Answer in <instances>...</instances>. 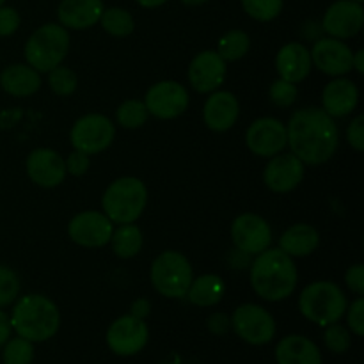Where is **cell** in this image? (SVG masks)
I'll use <instances>...</instances> for the list:
<instances>
[{
	"label": "cell",
	"mask_w": 364,
	"mask_h": 364,
	"mask_svg": "<svg viewBox=\"0 0 364 364\" xmlns=\"http://www.w3.org/2000/svg\"><path fill=\"white\" fill-rule=\"evenodd\" d=\"M287 137L291 153L308 166L329 162L340 146L334 117L322 107H306L294 112L287 124Z\"/></svg>",
	"instance_id": "1"
},
{
	"label": "cell",
	"mask_w": 364,
	"mask_h": 364,
	"mask_svg": "<svg viewBox=\"0 0 364 364\" xmlns=\"http://www.w3.org/2000/svg\"><path fill=\"white\" fill-rule=\"evenodd\" d=\"M299 272L294 258L277 249H265L256 255L251 265V287L259 299L279 302L290 297L297 288Z\"/></svg>",
	"instance_id": "2"
},
{
	"label": "cell",
	"mask_w": 364,
	"mask_h": 364,
	"mask_svg": "<svg viewBox=\"0 0 364 364\" xmlns=\"http://www.w3.org/2000/svg\"><path fill=\"white\" fill-rule=\"evenodd\" d=\"M11 327L20 338L41 343L57 334L60 326L59 308L41 294L23 295L11 311Z\"/></svg>",
	"instance_id": "3"
},
{
	"label": "cell",
	"mask_w": 364,
	"mask_h": 364,
	"mask_svg": "<svg viewBox=\"0 0 364 364\" xmlns=\"http://www.w3.org/2000/svg\"><path fill=\"white\" fill-rule=\"evenodd\" d=\"M148 205V188L135 176H123L107 187L102 198L103 213L112 224H132L144 213Z\"/></svg>",
	"instance_id": "4"
},
{
	"label": "cell",
	"mask_w": 364,
	"mask_h": 364,
	"mask_svg": "<svg viewBox=\"0 0 364 364\" xmlns=\"http://www.w3.org/2000/svg\"><path fill=\"white\" fill-rule=\"evenodd\" d=\"M347 295L333 281H315L302 290L299 309L302 316L320 327L340 322L347 311Z\"/></svg>",
	"instance_id": "5"
},
{
	"label": "cell",
	"mask_w": 364,
	"mask_h": 364,
	"mask_svg": "<svg viewBox=\"0 0 364 364\" xmlns=\"http://www.w3.org/2000/svg\"><path fill=\"white\" fill-rule=\"evenodd\" d=\"M70 50V34L60 23H45L25 43V60L38 73H48L63 64Z\"/></svg>",
	"instance_id": "6"
},
{
	"label": "cell",
	"mask_w": 364,
	"mask_h": 364,
	"mask_svg": "<svg viewBox=\"0 0 364 364\" xmlns=\"http://www.w3.org/2000/svg\"><path fill=\"white\" fill-rule=\"evenodd\" d=\"M149 277L153 288L162 297L185 299L194 279V272L187 256L178 251H164L153 259Z\"/></svg>",
	"instance_id": "7"
},
{
	"label": "cell",
	"mask_w": 364,
	"mask_h": 364,
	"mask_svg": "<svg viewBox=\"0 0 364 364\" xmlns=\"http://www.w3.org/2000/svg\"><path fill=\"white\" fill-rule=\"evenodd\" d=\"M116 137V127L103 114H85L75 121L70 132L71 146L87 155L105 151Z\"/></svg>",
	"instance_id": "8"
},
{
	"label": "cell",
	"mask_w": 364,
	"mask_h": 364,
	"mask_svg": "<svg viewBox=\"0 0 364 364\" xmlns=\"http://www.w3.org/2000/svg\"><path fill=\"white\" fill-rule=\"evenodd\" d=\"M231 329L245 343L267 345L276 336V320L258 304H242L231 315Z\"/></svg>",
	"instance_id": "9"
},
{
	"label": "cell",
	"mask_w": 364,
	"mask_h": 364,
	"mask_svg": "<svg viewBox=\"0 0 364 364\" xmlns=\"http://www.w3.org/2000/svg\"><path fill=\"white\" fill-rule=\"evenodd\" d=\"M231 240L238 252L256 256L272 244V228L256 213H242L231 223Z\"/></svg>",
	"instance_id": "10"
},
{
	"label": "cell",
	"mask_w": 364,
	"mask_h": 364,
	"mask_svg": "<svg viewBox=\"0 0 364 364\" xmlns=\"http://www.w3.org/2000/svg\"><path fill=\"white\" fill-rule=\"evenodd\" d=\"M149 340L148 323L134 315H123L110 323L107 331V345L116 355H135Z\"/></svg>",
	"instance_id": "11"
},
{
	"label": "cell",
	"mask_w": 364,
	"mask_h": 364,
	"mask_svg": "<svg viewBox=\"0 0 364 364\" xmlns=\"http://www.w3.org/2000/svg\"><path fill=\"white\" fill-rule=\"evenodd\" d=\"M114 224L103 212L85 210L77 213L68 224V235L77 245L85 249L103 247L110 242Z\"/></svg>",
	"instance_id": "12"
},
{
	"label": "cell",
	"mask_w": 364,
	"mask_h": 364,
	"mask_svg": "<svg viewBox=\"0 0 364 364\" xmlns=\"http://www.w3.org/2000/svg\"><path fill=\"white\" fill-rule=\"evenodd\" d=\"M144 105L149 116H155L159 119H176L187 110L188 92L180 82H156L146 92Z\"/></svg>",
	"instance_id": "13"
},
{
	"label": "cell",
	"mask_w": 364,
	"mask_h": 364,
	"mask_svg": "<svg viewBox=\"0 0 364 364\" xmlns=\"http://www.w3.org/2000/svg\"><path fill=\"white\" fill-rule=\"evenodd\" d=\"M245 144L256 156L272 159L288 146L287 124L276 117H259L245 132Z\"/></svg>",
	"instance_id": "14"
},
{
	"label": "cell",
	"mask_w": 364,
	"mask_h": 364,
	"mask_svg": "<svg viewBox=\"0 0 364 364\" xmlns=\"http://www.w3.org/2000/svg\"><path fill=\"white\" fill-rule=\"evenodd\" d=\"M364 23L363 4L354 0H338L327 7L322 18L323 31L329 38L348 39L361 32Z\"/></svg>",
	"instance_id": "15"
},
{
	"label": "cell",
	"mask_w": 364,
	"mask_h": 364,
	"mask_svg": "<svg viewBox=\"0 0 364 364\" xmlns=\"http://www.w3.org/2000/svg\"><path fill=\"white\" fill-rule=\"evenodd\" d=\"M32 183L43 188H55L66 180V162L63 156L50 148L32 149L25 162Z\"/></svg>",
	"instance_id": "16"
},
{
	"label": "cell",
	"mask_w": 364,
	"mask_h": 364,
	"mask_svg": "<svg viewBox=\"0 0 364 364\" xmlns=\"http://www.w3.org/2000/svg\"><path fill=\"white\" fill-rule=\"evenodd\" d=\"M313 66L318 68L322 73L331 77H341L352 71V52L350 46L343 43V39L323 38L313 45L309 50Z\"/></svg>",
	"instance_id": "17"
},
{
	"label": "cell",
	"mask_w": 364,
	"mask_h": 364,
	"mask_svg": "<svg viewBox=\"0 0 364 364\" xmlns=\"http://www.w3.org/2000/svg\"><path fill=\"white\" fill-rule=\"evenodd\" d=\"M226 73V60L213 50H205L192 59L188 66V82L194 91L210 95L224 84Z\"/></svg>",
	"instance_id": "18"
},
{
	"label": "cell",
	"mask_w": 364,
	"mask_h": 364,
	"mask_svg": "<svg viewBox=\"0 0 364 364\" xmlns=\"http://www.w3.org/2000/svg\"><path fill=\"white\" fill-rule=\"evenodd\" d=\"M304 166L294 153H279L267 164L263 181L276 194H288L304 180Z\"/></svg>",
	"instance_id": "19"
},
{
	"label": "cell",
	"mask_w": 364,
	"mask_h": 364,
	"mask_svg": "<svg viewBox=\"0 0 364 364\" xmlns=\"http://www.w3.org/2000/svg\"><path fill=\"white\" fill-rule=\"evenodd\" d=\"M240 116V103L230 91L210 92L203 107V121L213 132H228Z\"/></svg>",
	"instance_id": "20"
},
{
	"label": "cell",
	"mask_w": 364,
	"mask_h": 364,
	"mask_svg": "<svg viewBox=\"0 0 364 364\" xmlns=\"http://www.w3.org/2000/svg\"><path fill=\"white\" fill-rule=\"evenodd\" d=\"M103 9V0H63L57 7V18L64 28L85 31L100 23Z\"/></svg>",
	"instance_id": "21"
},
{
	"label": "cell",
	"mask_w": 364,
	"mask_h": 364,
	"mask_svg": "<svg viewBox=\"0 0 364 364\" xmlns=\"http://www.w3.org/2000/svg\"><path fill=\"white\" fill-rule=\"evenodd\" d=\"M359 103L358 85L348 78H334L322 91V109L331 117H345L355 110Z\"/></svg>",
	"instance_id": "22"
},
{
	"label": "cell",
	"mask_w": 364,
	"mask_h": 364,
	"mask_svg": "<svg viewBox=\"0 0 364 364\" xmlns=\"http://www.w3.org/2000/svg\"><path fill=\"white\" fill-rule=\"evenodd\" d=\"M311 53L302 43H288L276 55V70L279 78L291 84L306 80L311 73Z\"/></svg>",
	"instance_id": "23"
},
{
	"label": "cell",
	"mask_w": 364,
	"mask_h": 364,
	"mask_svg": "<svg viewBox=\"0 0 364 364\" xmlns=\"http://www.w3.org/2000/svg\"><path fill=\"white\" fill-rule=\"evenodd\" d=\"M0 85L14 98H27L41 87V77L28 64H11L0 73Z\"/></svg>",
	"instance_id": "24"
},
{
	"label": "cell",
	"mask_w": 364,
	"mask_h": 364,
	"mask_svg": "<svg viewBox=\"0 0 364 364\" xmlns=\"http://www.w3.org/2000/svg\"><path fill=\"white\" fill-rule=\"evenodd\" d=\"M277 364H322L320 348L306 336L291 334L276 347Z\"/></svg>",
	"instance_id": "25"
},
{
	"label": "cell",
	"mask_w": 364,
	"mask_h": 364,
	"mask_svg": "<svg viewBox=\"0 0 364 364\" xmlns=\"http://www.w3.org/2000/svg\"><path fill=\"white\" fill-rule=\"evenodd\" d=\"M320 245V233L309 224L299 223L288 228L279 238V249L290 258H306Z\"/></svg>",
	"instance_id": "26"
},
{
	"label": "cell",
	"mask_w": 364,
	"mask_h": 364,
	"mask_svg": "<svg viewBox=\"0 0 364 364\" xmlns=\"http://www.w3.org/2000/svg\"><path fill=\"white\" fill-rule=\"evenodd\" d=\"M224 294H226V284L223 277L217 274H205L198 279H192L185 297L191 304L199 306V308H212L223 301Z\"/></svg>",
	"instance_id": "27"
},
{
	"label": "cell",
	"mask_w": 364,
	"mask_h": 364,
	"mask_svg": "<svg viewBox=\"0 0 364 364\" xmlns=\"http://www.w3.org/2000/svg\"><path fill=\"white\" fill-rule=\"evenodd\" d=\"M110 247L112 252L121 259H130L141 252L142 244H144V237H142L141 228L132 224H119L117 230L112 231L110 237Z\"/></svg>",
	"instance_id": "28"
},
{
	"label": "cell",
	"mask_w": 364,
	"mask_h": 364,
	"mask_svg": "<svg viewBox=\"0 0 364 364\" xmlns=\"http://www.w3.org/2000/svg\"><path fill=\"white\" fill-rule=\"evenodd\" d=\"M249 48H251V38H249L247 32L233 28V31H228L226 34L220 36L215 52L226 63H235V60H240L249 52Z\"/></svg>",
	"instance_id": "29"
},
{
	"label": "cell",
	"mask_w": 364,
	"mask_h": 364,
	"mask_svg": "<svg viewBox=\"0 0 364 364\" xmlns=\"http://www.w3.org/2000/svg\"><path fill=\"white\" fill-rule=\"evenodd\" d=\"M103 31L114 38H127L135 31V20L127 9L123 7H109L103 9L100 18Z\"/></svg>",
	"instance_id": "30"
},
{
	"label": "cell",
	"mask_w": 364,
	"mask_h": 364,
	"mask_svg": "<svg viewBox=\"0 0 364 364\" xmlns=\"http://www.w3.org/2000/svg\"><path fill=\"white\" fill-rule=\"evenodd\" d=\"M148 117L149 112L141 100H127L116 110L117 124H121L127 130H137L142 124H146Z\"/></svg>",
	"instance_id": "31"
},
{
	"label": "cell",
	"mask_w": 364,
	"mask_h": 364,
	"mask_svg": "<svg viewBox=\"0 0 364 364\" xmlns=\"http://www.w3.org/2000/svg\"><path fill=\"white\" fill-rule=\"evenodd\" d=\"M48 87L57 96H71L78 87L77 73L64 64H59L48 71Z\"/></svg>",
	"instance_id": "32"
},
{
	"label": "cell",
	"mask_w": 364,
	"mask_h": 364,
	"mask_svg": "<svg viewBox=\"0 0 364 364\" xmlns=\"http://www.w3.org/2000/svg\"><path fill=\"white\" fill-rule=\"evenodd\" d=\"M4 364H31L34 359V343L25 338L7 340L2 352Z\"/></svg>",
	"instance_id": "33"
},
{
	"label": "cell",
	"mask_w": 364,
	"mask_h": 364,
	"mask_svg": "<svg viewBox=\"0 0 364 364\" xmlns=\"http://www.w3.org/2000/svg\"><path fill=\"white\" fill-rule=\"evenodd\" d=\"M242 7L256 21H272L283 11V0H242Z\"/></svg>",
	"instance_id": "34"
},
{
	"label": "cell",
	"mask_w": 364,
	"mask_h": 364,
	"mask_svg": "<svg viewBox=\"0 0 364 364\" xmlns=\"http://www.w3.org/2000/svg\"><path fill=\"white\" fill-rule=\"evenodd\" d=\"M323 343L333 354H345L352 345L350 331L338 322L331 323V326L326 327V333H323Z\"/></svg>",
	"instance_id": "35"
},
{
	"label": "cell",
	"mask_w": 364,
	"mask_h": 364,
	"mask_svg": "<svg viewBox=\"0 0 364 364\" xmlns=\"http://www.w3.org/2000/svg\"><path fill=\"white\" fill-rule=\"evenodd\" d=\"M20 295V277L9 267H0V308L13 304Z\"/></svg>",
	"instance_id": "36"
},
{
	"label": "cell",
	"mask_w": 364,
	"mask_h": 364,
	"mask_svg": "<svg viewBox=\"0 0 364 364\" xmlns=\"http://www.w3.org/2000/svg\"><path fill=\"white\" fill-rule=\"evenodd\" d=\"M297 84H291V82L283 80V78H277L276 82H272L269 89L270 102L276 107H290L294 105L295 100H297Z\"/></svg>",
	"instance_id": "37"
},
{
	"label": "cell",
	"mask_w": 364,
	"mask_h": 364,
	"mask_svg": "<svg viewBox=\"0 0 364 364\" xmlns=\"http://www.w3.org/2000/svg\"><path fill=\"white\" fill-rule=\"evenodd\" d=\"M347 323L350 333H354L355 336H363L364 334V299L363 295H359L350 306H347Z\"/></svg>",
	"instance_id": "38"
},
{
	"label": "cell",
	"mask_w": 364,
	"mask_h": 364,
	"mask_svg": "<svg viewBox=\"0 0 364 364\" xmlns=\"http://www.w3.org/2000/svg\"><path fill=\"white\" fill-rule=\"evenodd\" d=\"M21 18L14 7L0 6V38L13 36L20 28Z\"/></svg>",
	"instance_id": "39"
},
{
	"label": "cell",
	"mask_w": 364,
	"mask_h": 364,
	"mask_svg": "<svg viewBox=\"0 0 364 364\" xmlns=\"http://www.w3.org/2000/svg\"><path fill=\"white\" fill-rule=\"evenodd\" d=\"M64 162H66V173H70L71 176H84L91 166V155L73 149Z\"/></svg>",
	"instance_id": "40"
},
{
	"label": "cell",
	"mask_w": 364,
	"mask_h": 364,
	"mask_svg": "<svg viewBox=\"0 0 364 364\" xmlns=\"http://www.w3.org/2000/svg\"><path fill=\"white\" fill-rule=\"evenodd\" d=\"M347 141L355 151L361 153L364 149V116L359 114L350 121L347 128Z\"/></svg>",
	"instance_id": "41"
},
{
	"label": "cell",
	"mask_w": 364,
	"mask_h": 364,
	"mask_svg": "<svg viewBox=\"0 0 364 364\" xmlns=\"http://www.w3.org/2000/svg\"><path fill=\"white\" fill-rule=\"evenodd\" d=\"M345 284L348 290L354 291L355 295H364V267L361 263L352 265L350 269L345 272Z\"/></svg>",
	"instance_id": "42"
},
{
	"label": "cell",
	"mask_w": 364,
	"mask_h": 364,
	"mask_svg": "<svg viewBox=\"0 0 364 364\" xmlns=\"http://www.w3.org/2000/svg\"><path fill=\"white\" fill-rule=\"evenodd\" d=\"M206 327L215 336H224L231 329V316H228L226 313H213L206 320Z\"/></svg>",
	"instance_id": "43"
},
{
	"label": "cell",
	"mask_w": 364,
	"mask_h": 364,
	"mask_svg": "<svg viewBox=\"0 0 364 364\" xmlns=\"http://www.w3.org/2000/svg\"><path fill=\"white\" fill-rule=\"evenodd\" d=\"M11 333H13V327H11L9 315L0 308V347L6 345V341L11 338Z\"/></svg>",
	"instance_id": "44"
},
{
	"label": "cell",
	"mask_w": 364,
	"mask_h": 364,
	"mask_svg": "<svg viewBox=\"0 0 364 364\" xmlns=\"http://www.w3.org/2000/svg\"><path fill=\"white\" fill-rule=\"evenodd\" d=\"M149 313H151V304H149V301H146V299H137L130 308V315L137 316V318L141 320H146V316H148Z\"/></svg>",
	"instance_id": "45"
},
{
	"label": "cell",
	"mask_w": 364,
	"mask_h": 364,
	"mask_svg": "<svg viewBox=\"0 0 364 364\" xmlns=\"http://www.w3.org/2000/svg\"><path fill=\"white\" fill-rule=\"evenodd\" d=\"M352 70L358 71L359 75L364 73V50H358L352 57Z\"/></svg>",
	"instance_id": "46"
},
{
	"label": "cell",
	"mask_w": 364,
	"mask_h": 364,
	"mask_svg": "<svg viewBox=\"0 0 364 364\" xmlns=\"http://www.w3.org/2000/svg\"><path fill=\"white\" fill-rule=\"evenodd\" d=\"M135 2H137L139 6L146 7V9H155V7L164 6V4H166L167 0H135Z\"/></svg>",
	"instance_id": "47"
},
{
	"label": "cell",
	"mask_w": 364,
	"mask_h": 364,
	"mask_svg": "<svg viewBox=\"0 0 364 364\" xmlns=\"http://www.w3.org/2000/svg\"><path fill=\"white\" fill-rule=\"evenodd\" d=\"M180 2H183L185 6H203V4H206L208 0H180Z\"/></svg>",
	"instance_id": "48"
},
{
	"label": "cell",
	"mask_w": 364,
	"mask_h": 364,
	"mask_svg": "<svg viewBox=\"0 0 364 364\" xmlns=\"http://www.w3.org/2000/svg\"><path fill=\"white\" fill-rule=\"evenodd\" d=\"M4 2H6V0H0V6H4Z\"/></svg>",
	"instance_id": "49"
},
{
	"label": "cell",
	"mask_w": 364,
	"mask_h": 364,
	"mask_svg": "<svg viewBox=\"0 0 364 364\" xmlns=\"http://www.w3.org/2000/svg\"><path fill=\"white\" fill-rule=\"evenodd\" d=\"M354 2H359V4H363V0H354Z\"/></svg>",
	"instance_id": "50"
}]
</instances>
